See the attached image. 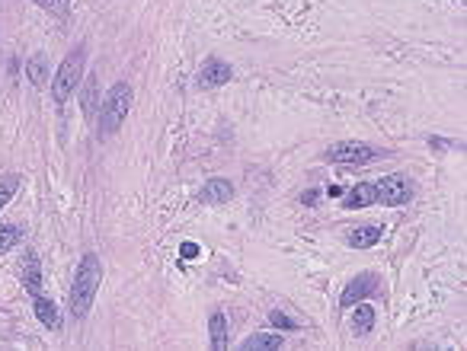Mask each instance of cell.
<instances>
[{
  "instance_id": "6da1fadb",
  "label": "cell",
  "mask_w": 467,
  "mask_h": 351,
  "mask_svg": "<svg viewBox=\"0 0 467 351\" xmlns=\"http://www.w3.org/2000/svg\"><path fill=\"white\" fill-rule=\"evenodd\" d=\"M99 284H103V262H99L93 253H87L74 272V284H70V313H74L77 319H84L87 313L93 310Z\"/></svg>"
},
{
  "instance_id": "7a4b0ae2",
  "label": "cell",
  "mask_w": 467,
  "mask_h": 351,
  "mask_svg": "<svg viewBox=\"0 0 467 351\" xmlns=\"http://www.w3.org/2000/svg\"><path fill=\"white\" fill-rule=\"evenodd\" d=\"M132 99H135V93H132V87H128L125 80L116 83V87L106 93L103 106H99V131H103V134H116V131L125 125L128 109H132Z\"/></svg>"
},
{
  "instance_id": "3957f363",
  "label": "cell",
  "mask_w": 467,
  "mask_h": 351,
  "mask_svg": "<svg viewBox=\"0 0 467 351\" xmlns=\"http://www.w3.org/2000/svg\"><path fill=\"white\" fill-rule=\"evenodd\" d=\"M84 64H87V49H84V45H77V49L61 61L55 80H51V96H55L58 106L68 103V99L74 96V90L80 87V80H84Z\"/></svg>"
},
{
  "instance_id": "277c9868",
  "label": "cell",
  "mask_w": 467,
  "mask_h": 351,
  "mask_svg": "<svg viewBox=\"0 0 467 351\" xmlns=\"http://www.w3.org/2000/svg\"><path fill=\"white\" fill-rule=\"evenodd\" d=\"M378 157V151L365 141H340V144L327 147V160L330 163H342V166H365Z\"/></svg>"
},
{
  "instance_id": "5b68a950",
  "label": "cell",
  "mask_w": 467,
  "mask_h": 351,
  "mask_svg": "<svg viewBox=\"0 0 467 351\" xmlns=\"http://www.w3.org/2000/svg\"><path fill=\"white\" fill-rule=\"evenodd\" d=\"M375 195H378V201L387 208H404L406 201L413 198V186L406 176L394 172V176H384V179L375 182Z\"/></svg>"
},
{
  "instance_id": "8992f818",
  "label": "cell",
  "mask_w": 467,
  "mask_h": 351,
  "mask_svg": "<svg viewBox=\"0 0 467 351\" xmlns=\"http://www.w3.org/2000/svg\"><path fill=\"white\" fill-rule=\"evenodd\" d=\"M230 77H234V70H230L228 61H221V58H208V61L199 68L196 83L202 87V90H211V87H224Z\"/></svg>"
},
{
  "instance_id": "52a82bcc",
  "label": "cell",
  "mask_w": 467,
  "mask_h": 351,
  "mask_svg": "<svg viewBox=\"0 0 467 351\" xmlns=\"http://www.w3.org/2000/svg\"><path fill=\"white\" fill-rule=\"evenodd\" d=\"M378 291V278L375 275H359L352 278V281L346 284V291H342V307H352V303L365 300V297H371Z\"/></svg>"
},
{
  "instance_id": "ba28073f",
  "label": "cell",
  "mask_w": 467,
  "mask_h": 351,
  "mask_svg": "<svg viewBox=\"0 0 467 351\" xmlns=\"http://www.w3.org/2000/svg\"><path fill=\"white\" fill-rule=\"evenodd\" d=\"M234 198V186H230L228 179H211L202 186V192H199V201L202 205H228V201Z\"/></svg>"
},
{
  "instance_id": "9c48e42d",
  "label": "cell",
  "mask_w": 467,
  "mask_h": 351,
  "mask_svg": "<svg viewBox=\"0 0 467 351\" xmlns=\"http://www.w3.org/2000/svg\"><path fill=\"white\" fill-rule=\"evenodd\" d=\"M384 236V227H375V224H365V227H356V230H349L346 243L352 249H371L375 243H381Z\"/></svg>"
},
{
  "instance_id": "30bf717a",
  "label": "cell",
  "mask_w": 467,
  "mask_h": 351,
  "mask_svg": "<svg viewBox=\"0 0 467 351\" xmlns=\"http://www.w3.org/2000/svg\"><path fill=\"white\" fill-rule=\"evenodd\" d=\"M378 195H375V182H359L352 192L342 198V208H349V211H359V208H368L375 205Z\"/></svg>"
},
{
  "instance_id": "8fae6325",
  "label": "cell",
  "mask_w": 467,
  "mask_h": 351,
  "mask_svg": "<svg viewBox=\"0 0 467 351\" xmlns=\"http://www.w3.org/2000/svg\"><path fill=\"white\" fill-rule=\"evenodd\" d=\"M20 275H23V284H26L29 294H39V288H42V265H39V255L29 253L26 259H23Z\"/></svg>"
},
{
  "instance_id": "7c38bea8",
  "label": "cell",
  "mask_w": 467,
  "mask_h": 351,
  "mask_svg": "<svg viewBox=\"0 0 467 351\" xmlns=\"http://www.w3.org/2000/svg\"><path fill=\"white\" fill-rule=\"evenodd\" d=\"M35 319L42 326H49V329H58L61 326V317H58V307L49 300V297L35 294Z\"/></svg>"
},
{
  "instance_id": "4fadbf2b",
  "label": "cell",
  "mask_w": 467,
  "mask_h": 351,
  "mask_svg": "<svg viewBox=\"0 0 467 351\" xmlns=\"http://www.w3.org/2000/svg\"><path fill=\"white\" fill-rule=\"evenodd\" d=\"M208 336H211V348H215V351L228 348V317H224V313H211Z\"/></svg>"
},
{
  "instance_id": "5bb4252c",
  "label": "cell",
  "mask_w": 467,
  "mask_h": 351,
  "mask_svg": "<svg viewBox=\"0 0 467 351\" xmlns=\"http://www.w3.org/2000/svg\"><path fill=\"white\" fill-rule=\"evenodd\" d=\"M285 345V338L275 336V332H256L253 338H247L244 342V351H275Z\"/></svg>"
},
{
  "instance_id": "9a60e30c",
  "label": "cell",
  "mask_w": 467,
  "mask_h": 351,
  "mask_svg": "<svg viewBox=\"0 0 467 351\" xmlns=\"http://www.w3.org/2000/svg\"><path fill=\"white\" fill-rule=\"evenodd\" d=\"M371 329H375V307L359 303L356 313H352V332H356V336H368Z\"/></svg>"
},
{
  "instance_id": "2e32d148",
  "label": "cell",
  "mask_w": 467,
  "mask_h": 351,
  "mask_svg": "<svg viewBox=\"0 0 467 351\" xmlns=\"http://www.w3.org/2000/svg\"><path fill=\"white\" fill-rule=\"evenodd\" d=\"M26 74H29V80H32L35 87H45V83H49V58L32 55L26 61Z\"/></svg>"
},
{
  "instance_id": "e0dca14e",
  "label": "cell",
  "mask_w": 467,
  "mask_h": 351,
  "mask_svg": "<svg viewBox=\"0 0 467 351\" xmlns=\"http://www.w3.org/2000/svg\"><path fill=\"white\" fill-rule=\"evenodd\" d=\"M96 96H99V80H96V77H90V80H87V87H84V96H80L87 118L96 115Z\"/></svg>"
},
{
  "instance_id": "ac0fdd59",
  "label": "cell",
  "mask_w": 467,
  "mask_h": 351,
  "mask_svg": "<svg viewBox=\"0 0 467 351\" xmlns=\"http://www.w3.org/2000/svg\"><path fill=\"white\" fill-rule=\"evenodd\" d=\"M20 240H23V230L13 227V224H4V227H0V255L10 253Z\"/></svg>"
},
{
  "instance_id": "d6986e66",
  "label": "cell",
  "mask_w": 467,
  "mask_h": 351,
  "mask_svg": "<svg viewBox=\"0 0 467 351\" xmlns=\"http://www.w3.org/2000/svg\"><path fill=\"white\" fill-rule=\"evenodd\" d=\"M16 189H20V179H13V176H10V179H0V211H4L7 201L16 195Z\"/></svg>"
},
{
  "instance_id": "ffe728a7",
  "label": "cell",
  "mask_w": 467,
  "mask_h": 351,
  "mask_svg": "<svg viewBox=\"0 0 467 351\" xmlns=\"http://www.w3.org/2000/svg\"><path fill=\"white\" fill-rule=\"evenodd\" d=\"M269 319H272V326H275V329H285V332L298 329V323H294V319H288L282 310H272V313H269Z\"/></svg>"
},
{
  "instance_id": "44dd1931",
  "label": "cell",
  "mask_w": 467,
  "mask_h": 351,
  "mask_svg": "<svg viewBox=\"0 0 467 351\" xmlns=\"http://www.w3.org/2000/svg\"><path fill=\"white\" fill-rule=\"evenodd\" d=\"M180 255H182V259H196V255H199V246H196V243H182Z\"/></svg>"
},
{
  "instance_id": "7402d4cb",
  "label": "cell",
  "mask_w": 467,
  "mask_h": 351,
  "mask_svg": "<svg viewBox=\"0 0 467 351\" xmlns=\"http://www.w3.org/2000/svg\"><path fill=\"white\" fill-rule=\"evenodd\" d=\"M301 201H304V205L311 208V205H314V201H317V192H304V195H301Z\"/></svg>"
},
{
  "instance_id": "603a6c76",
  "label": "cell",
  "mask_w": 467,
  "mask_h": 351,
  "mask_svg": "<svg viewBox=\"0 0 467 351\" xmlns=\"http://www.w3.org/2000/svg\"><path fill=\"white\" fill-rule=\"evenodd\" d=\"M327 195H330V198H342V189H340V186H330Z\"/></svg>"
}]
</instances>
